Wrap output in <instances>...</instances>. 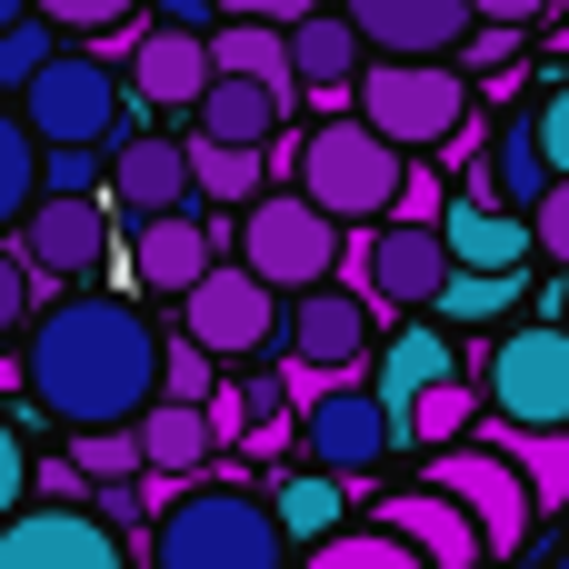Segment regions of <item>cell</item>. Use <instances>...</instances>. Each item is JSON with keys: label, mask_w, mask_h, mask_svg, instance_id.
<instances>
[{"label": "cell", "mask_w": 569, "mask_h": 569, "mask_svg": "<svg viewBox=\"0 0 569 569\" xmlns=\"http://www.w3.org/2000/svg\"><path fill=\"white\" fill-rule=\"evenodd\" d=\"M160 330L140 320V300H110V290H80V300H50L30 320V350H20V380L30 400L60 420V430H90V420H140L160 400Z\"/></svg>", "instance_id": "cell-1"}, {"label": "cell", "mask_w": 569, "mask_h": 569, "mask_svg": "<svg viewBox=\"0 0 569 569\" xmlns=\"http://www.w3.org/2000/svg\"><path fill=\"white\" fill-rule=\"evenodd\" d=\"M150 560L160 569H280L290 560V530H280L270 500L190 480V490L150 520Z\"/></svg>", "instance_id": "cell-2"}, {"label": "cell", "mask_w": 569, "mask_h": 569, "mask_svg": "<svg viewBox=\"0 0 569 569\" xmlns=\"http://www.w3.org/2000/svg\"><path fill=\"white\" fill-rule=\"evenodd\" d=\"M350 110L370 130H390L400 150H440L470 120V70H460V50H380L370 80H350Z\"/></svg>", "instance_id": "cell-3"}, {"label": "cell", "mask_w": 569, "mask_h": 569, "mask_svg": "<svg viewBox=\"0 0 569 569\" xmlns=\"http://www.w3.org/2000/svg\"><path fill=\"white\" fill-rule=\"evenodd\" d=\"M400 170H410V150L390 140V130H370L360 110H330L320 130H310V150H300V190L320 200V210H340V220H390V200H400Z\"/></svg>", "instance_id": "cell-4"}, {"label": "cell", "mask_w": 569, "mask_h": 569, "mask_svg": "<svg viewBox=\"0 0 569 569\" xmlns=\"http://www.w3.org/2000/svg\"><path fill=\"white\" fill-rule=\"evenodd\" d=\"M240 260L270 280V290H310L330 280L350 250H340V210H320L310 190H260L240 210Z\"/></svg>", "instance_id": "cell-5"}, {"label": "cell", "mask_w": 569, "mask_h": 569, "mask_svg": "<svg viewBox=\"0 0 569 569\" xmlns=\"http://www.w3.org/2000/svg\"><path fill=\"white\" fill-rule=\"evenodd\" d=\"M430 480L480 520V540H490V560H510V550H530V480H520V460L500 450V440H450V450H430Z\"/></svg>", "instance_id": "cell-6"}, {"label": "cell", "mask_w": 569, "mask_h": 569, "mask_svg": "<svg viewBox=\"0 0 569 569\" xmlns=\"http://www.w3.org/2000/svg\"><path fill=\"white\" fill-rule=\"evenodd\" d=\"M20 120L40 130V150H50V140H110V130H120V80H110V60H100V50H50V60L20 80Z\"/></svg>", "instance_id": "cell-7"}, {"label": "cell", "mask_w": 569, "mask_h": 569, "mask_svg": "<svg viewBox=\"0 0 569 569\" xmlns=\"http://www.w3.org/2000/svg\"><path fill=\"white\" fill-rule=\"evenodd\" d=\"M130 540L90 500H20L0 520V569H120Z\"/></svg>", "instance_id": "cell-8"}, {"label": "cell", "mask_w": 569, "mask_h": 569, "mask_svg": "<svg viewBox=\"0 0 569 569\" xmlns=\"http://www.w3.org/2000/svg\"><path fill=\"white\" fill-rule=\"evenodd\" d=\"M180 330H190L200 350H220V360H250V350L280 330V290H270L250 260H210V270L180 290Z\"/></svg>", "instance_id": "cell-9"}, {"label": "cell", "mask_w": 569, "mask_h": 569, "mask_svg": "<svg viewBox=\"0 0 569 569\" xmlns=\"http://www.w3.org/2000/svg\"><path fill=\"white\" fill-rule=\"evenodd\" d=\"M350 280H360L380 310H430L440 280H450V230H440V220H370Z\"/></svg>", "instance_id": "cell-10"}, {"label": "cell", "mask_w": 569, "mask_h": 569, "mask_svg": "<svg viewBox=\"0 0 569 569\" xmlns=\"http://www.w3.org/2000/svg\"><path fill=\"white\" fill-rule=\"evenodd\" d=\"M290 360H310V370H370V340H380V300L360 290V280H310V290H290Z\"/></svg>", "instance_id": "cell-11"}, {"label": "cell", "mask_w": 569, "mask_h": 569, "mask_svg": "<svg viewBox=\"0 0 569 569\" xmlns=\"http://www.w3.org/2000/svg\"><path fill=\"white\" fill-rule=\"evenodd\" d=\"M300 430H310V460H330L340 480H370V470L390 460V440H400V410L380 400V380L360 390V370H350V380H330V390L300 410Z\"/></svg>", "instance_id": "cell-12"}, {"label": "cell", "mask_w": 569, "mask_h": 569, "mask_svg": "<svg viewBox=\"0 0 569 569\" xmlns=\"http://www.w3.org/2000/svg\"><path fill=\"white\" fill-rule=\"evenodd\" d=\"M480 390L500 420H569V330H510L480 360Z\"/></svg>", "instance_id": "cell-13"}, {"label": "cell", "mask_w": 569, "mask_h": 569, "mask_svg": "<svg viewBox=\"0 0 569 569\" xmlns=\"http://www.w3.org/2000/svg\"><path fill=\"white\" fill-rule=\"evenodd\" d=\"M20 250L50 270V280H90L110 260V200L100 190H40L20 210Z\"/></svg>", "instance_id": "cell-14"}, {"label": "cell", "mask_w": 569, "mask_h": 569, "mask_svg": "<svg viewBox=\"0 0 569 569\" xmlns=\"http://www.w3.org/2000/svg\"><path fill=\"white\" fill-rule=\"evenodd\" d=\"M110 50H130V90L150 110H200V90H210V30L150 20V30H110Z\"/></svg>", "instance_id": "cell-15"}, {"label": "cell", "mask_w": 569, "mask_h": 569, "mask_svg": "<svg viewBox=\"0 0 569 569\" xmlns=\"http://www.w3.org/2000/svg\"><path fill=\"white\" fill-rule=\"evenodd\" d=\"M200 180H190V140H160V130H120L110 140V210L120 220H150V210H180Z\"/></svg>", "instance_id": "cell-16"}, {"label": "cell", "mask_w": 569, "mask_h": 569, "mask_svg": "<svg viewBox=\"0 0 569 569\" xmlns=\"http://www.w3.org/2000/svg\"><path fill=\"white\" fill-rule=\"evenodd\" d=\"M370 520H390V530H400V540H410V550H420L430 569H480V560H490L480 520H470V510H460L440 480H420V490H390Z\"/></svg>", "instance_id": "cell-17"}, {"label": "cell", "mask_w": 569, "mask_h": 569, "mask_svg": "<svg viewBox=\"0 0 569 569\" xmlns=\"http://www.w3.org/2000/svg\"><path fill=\"white\" fill-rule=\"evenodd\" d=\"M210 260H220V230H210V220H190V200H180V210L130 220V280H140V290H170V300H180Z\"/></svg>", "instance_id": "cell-18"}, {"label": "cell", "mask_w": 569, "mask_h": 569, "mask_svg": "<svg viewBox=\"0 0 569 569\" xmlns=\"http://www.w3.org/2000/svg\"><path fill=\"white\" fill-rule=\"evenodd\" d=\"M440 230H450V260H470V270H530V250H540L530 210H510V200H490V190L440 200Z\"/></svg>", "instance_id": "cell-19"}, {"label": "cell", "mask_w": 569, "mask_h": 569, "mask_svg": "<svg viewBox=\"0 0 569 569\" xmlns=\"http://www.w3.org/2000/svg\"><path fill=\"white\" fill-rule=\"evenodd\" d=\"M360 20L370 50H460V30L480 20L470 0H340Z\"/></svg>", "instance_id": "cell-20"}, {"label": "cell", "mask_w": 569, "mask_h": 569, "mask_svg": "<svg viewBox=\"0 0 569 569\" xmlns=\"http://www.w3.org/2000/svg\"><path fill=\"white\" fill-rule=\"evenodd\" d=\"M220 460V420H210V400H150L140 410V470H180V480H200Z\"/></svg>", "instance_id": "cell-21"}, {"label": "cell", "mask_w": 569, "mask_h": 569, "mask_svg": "<svg viewBox=\"0 0 569 569\" xmlns=\"http://www.w3.org/2000/svg\"><path fill=\"white\" fill-rule=\"evenodd\" d=\"M490 200H510V210H530L560 170H550V140H540V110H510L500 130H490V170H470Z\"/></svg>", "instance_id": "cell-22"}, {"label": "cell", "mask_w": 569, "mask_h": 569, "mask_svg": "<svg viewBox=\"0 0 569 569\" xmlns=\"http://www.w3.org/2000/svg\"><path fill=\"white\" fill-rule=\"evenodd\" d=\"M210 70H250L300 110V60H290V20H220L210 30Z\"/></svg>", "instance_id": "cell-23"}, {"label": "cell", "mask_w": 569, "mask_h": 569, "mask_svg": "<svg viewBox=\"0 0 569 569\" xmlns=\"http://www.w3.org/2000/svg\"><path fill=\"white\" fill-rule=\"evenodd\" d=\"M190 180H200L210 210H250L270 190V140H210V130H190Z\"/></svg>", "instance_id": "cell-24"}, {"label": "cell", "mask_w": 569, "mask_h": 569, "mask_svg": "<svg viewBox=\"0 0 569 569\" xmlns=\"http://www.w3.org/2000/svg\"><path fill=\"white\" fill-rule=\"evenodd\" d=\"M290 120V100L270 90V80H250V70H210V90H200V130L210 140H270Z\"/></svg>", "instance_id": "cell-25"}, {"label": "cell", "mask_w": 569, "mask_h": 569, "mask_svg": "<svg viewBox=\"0 0 569 569\" xmlns=\"http://www.w3.org/2000/svg\"><path fill=\"white\" fill-rule=\"evenodd\" d=\"M270 510H280L290 550H320V540L350 520V490H340V470L320 460V470H280V480H270Z\"/></svg>", "instance_id": "cell-26"}, {"label": "cell", "mask_w": 569, "mask_h": 569, "mask_svg": "<svg viewBox=\"0 0 569 569\" xmlns=\"http://www.w3.org/2000/svg\"><path fill=\"white\" fill-rule=\"evenodd\" d=\"M480 440H500L520 460V480H530L540 510H569V420H490Z\"/></svg>", "instance_id": "cell-27"}, {"label": "cell", "mask_w": 569, "mask_h": 569, "mask_svg": "<svg viewBox=\"0 0 569 569\" xmlns=\"http://www.w3.org/2000/svg\"><path fill=\"white\" fill-rule=\"evenodd\" d=\"M290 60H300V90L310 80H360V20L350 10H300L290 20Z\"/></svg>", "instance_id": "cell-28"}, {"label": "cell", "mask_w": 569, "mask_h": 569, "mask_svg": "<svg viewBox=\"0 0 569 569\" xmlns=\"http://www.w3.org/2000/svg\"><path fill=\"white\" fill-rule=\"evenodd\" d=\"M450 370H460V360H450V340H440V330H400V340L380 350V370H370V380H380V400H390V410H410V400H420L430 380H450Z\"/></svg>", "instance_id": "cell-29"}, {"label": "cell", "mask_w": 569, "mask_h": 569, "mask_svg": "<svg viewBox=\"0 0 569 569\" xmlns=\"http://www.w3.org/2000/svg\"><path fill=\"white\" fill-rule=\"evenodd\" d=\"M520 270H470V260H450V280H440V310H450V330H480V320H510L520 310Z\"/></svg>", "instance_id": "cell-30"}, {"label": "cell", "mask_w": 569, "mask_h": 569, "mask_svg": "<svg viewBox=\"0 0 569 569\" xmlns=\"http://www.w3.org/2000/svg\"><path fill=\"white\" fill-rule=\"evenodd\" d=\"M400 430H410L420 450H450V440H470V430H480V400H470V390H460V370H450V380H430V390L400 410Z\"/></svg>", "instance_id": "cell-31"}, {"label": "cell", "mask_w": 569, "mask_h": 569, "mask_svg": "<svg viewBox=\"0 0 569 569\" xmlns=\"http://www.w3.org/2000/svg\"><path fill=\"white\" fill-rule=\"evenodd\" d=\"M30 200H40V130H30L20 110H0V230H10Z\"/></svg>", "instance_id": "cell-32"}, {"label": "cell", "mask_w": 569, "mask_h": 569, "mask_svg": "<svg viewBox=\"0 0 569 569\" xmlns=\"http://www.w3.org/2000/svg\"><path fill=\"white\" fill-rule=\"evenodd\" d=\"M50 30H60L50 10H20V20H0V90H20V80L50 60Z\"/></svg>", "instance_id": "cell-33"}, {"label": "cell", "mask_w": 569, "mask_h": 569, "mask_svg": "<svg viewBox=\"0 0 569 569\" xmlns=\"http://www.w3.org/2000/svg\"><path fill=\"white\" fill-rule=\"evenodd\" d=\"M40 190H110L100 140H50V150H40Z\"/></svg>", "instance_id": "cell-34"}, {"label": "cell", "mask_w": 569, "mask_h": 569, "mask_svg": "<svg viewBox=\"0 0 569 569\" xmlns=\"http://www.w3.org/2000/svg\"><path fill=\"white\" fill-rule=\"evenodd\" d=\"M40 290H50V270H40L30 250H0V340H10V330L40 310Z\"/></svg>", "instance_id": "cell-35"}, {"label": "cell", "mask_w": 569, "mask_h": 569, "mask_svg": "<svg viewBox=\"0 0 569 569\" xmlns=\"http://www.w3.org/2000/svg\"><path fill=\"white\" fill-rule=\"evenodd\" d=\"M520 60V20H470L460 30V70L470 80H490V70H510Z\"/></svg>", "instance_id": "cell-36"}, {"label": "cell", "mask_w": 569, "mask_h": 569, "mask_svg": "<svg viewBox=\"0 0 569 569\" xmlns=\"http://www.w3.org/2000/svg\"><path fill=\"white\" fill-rule=\"evenodd\" d=\"M210 370H220V350H200L190 330L160 350V390H170V400H210Z\"/></svg>", "instance_id": "cell-37"}, {"label": "cell", "mask_w": 569, "mask_h": 569, "mask_svg": "<svg viewBox=\"0 0 569 569\" xmlns=\"http://www.w3.org/2000/svg\"><path fill=\"white\" fill-rule=\"evenodd\" d=\"M60 30H90V40H110V30H130V10H150V0H40Z\"/></svg>", "instance_id": "cell-38"}, {"label": "cell", "mask_w": 569, "mask_h": 569, "mask_svg": "<svg viewBox=\"0 0 569 569\" xmlns=\"http://www.w3.org/2000/svg\"><path fill=\"white\" fill-rule=\"evenodd\" d=\"M280 400H290V390H230V400L210 390V420H220V450H230V440H250V430H260V410H280Z\"/></svg>", "instance_id": "cell-39"}, {"label": "cell", "mask_w": 569, "mask_h": 569, "mask_svg": "<svg viewBox=\"0 0 569 569\" xmlns=\"http://www.w3.org/2000/svg\"><path fill=\"white\" fill-rule=\"evenodd\" d=\"M530 230H540V260H560V270H569V170L530 200Z\"/></svg>", "instance_id": "cell-40"}, {"label": "cell", "mask_w": 569, "mask_h": 569, "mask_svg": "<svg viewBox=\"0 0 569 569\" xmlns=\"http://www.w3.org/2000/svg\"><path fill=\"white\" fill-rule=\"evenodd\" d=\"M390 220H440V170H400V200H390Z\"/></svg>", "instance_id": "cell-41"}, {"label": "cell", "mask_w": 569, "mask_h": 569, "mask_svg": "<svg viewBox=\"0 0 569 569\" xmlns=\"http://www.w3.org/2000/svg\"><path fill=\"white\" fill-rule=\"evenodd\" d=\"M20 500H30V450H20V430L0 420V520H10Z\"/></svg>", "instance_id": "cell-42"}, {"label": "cell", "mask_w": 569, "mask_h": 569, "mask_svg": "<svg viewBox=\"0 0 569 569\" xmlns=\"http://www.w3.org/2000/svg\"><path fill=\"white\" fill-rule=\"evenodd\" d=\"M540 140H550V170H569V80H550L540 100Z\"/></svg>", "instance_id": "cell-43"}, {"label": "cell", "mask_w": 569, "mask_h": 569, "mask_svg": "<svg viewBox=\"0 0 569 569\" xmlns=\"http://www.w3.org/2000/svg\"><path fill=\"white\" fill-rule=\"evenodd\" d=\"M310 0H220V20H300Z\"/></svg>", "instance_id": "cell-44"}, {"label": "cell", "mask_w": 569, "mask_h": 569, "mask_svg": "<svg viewBox=\"0 0 569 569\" xmlns=\"http://www.w3.org/2000/svg\"><path fill=\"white\" fill-rule=\"evenodd\" d=\"M470 10H480V20H520V30H540L550 0H470Z\"/></svg>", "instance_id": "cell-45"}, {"label": "cell", "mask_w": 569, "mask_h": 569, "mask_svg": "<svg viewBox=\"0 0 569 569\" xmlns=\"http://www.w3.org/2000/svg\"><path fill=\"white\" fill-rule=\"evenodd\" d=\"M210 10H220V0H150V20H190V30H200Z\"/></svg>", "instance_id": "cell-46"}, {"label": "cell", "mask_w": 569, "mask_h": 569, "mask_svg": "<svg viewBox=\"0 0 569 569\" xmlns=\"http://www.w3.org/2000/svg\"><path fill=\"white\" fill-rule=\"evenodd\" d=\"M20 10H40V0H0V20H20Z\"/></svg>", "instance_id": "cell-47"}]
</instances>
